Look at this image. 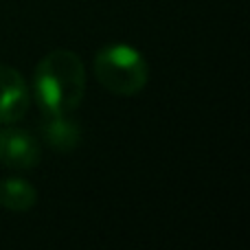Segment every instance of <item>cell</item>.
Here are the masks:
<instances>
[{"label":"cell","instance_id":"6da1fadb","mask_svg":"<svg viewBox=\"0 0 250 250\" xmlns=\"http://www.w3.org/2000/svg\"><path fill=\"white\" fill-rule=\"evenodd\" d=\"M86 66L73 51L57 48L35 66L33 92L42 112L70 114L79 108L86 95Z\"/></svg>","mask_w":250,"mask_h":250},{"label":"cell","instance_id":"7a4b0ae2","mask_svg":"<svg viewBox=\"0 0 250 250\" xmlns=\"http://www.w3.org/2000/svg\"><path fill=\"white\" fill-rule=\"evenodd\" d=\"M95 79L117 97H134L149 82L145 57L127 44H108L92 62Z\"/></svg>","mask_w":250,"mask_h":250},{"label":"cell","instance_id":"3957f363","mask_svg":"<svg viewBox=\"0 0 250 250\" xmlns=\"http://www.w3.org/2000/svg\"><path fill=\"white\" fill-rule=\"evenodd\" d=\"M42 158L40 143L33 134L20 127L0 129V163L9 169H33Z\"/></svg>","mask_w":250,"mask_h":250},{"label":"cell","instance_id":"277c9868","mask_svg":"<svg viewBox=\"0 0 250 250\" xmlns=\"http://www.w3.org/2000/svg\"><path fill=\"white\" fill-rule=\"evenodd\" d=\"M31 105L29 86L11 66L0 64V125L18 123Z\"/></svg>","mask_w":250,"mask_h":250},{"label":"cell","instance_id":"5b68a950","mask_svg":"<svg viewBox=\"0 0 250 250\" xmlns=\"http://www.w3.org/2000/svg\"><path fill=\"white\" fill-rule=\"evenodd\" d=\"M42 138L53 151L68 154L75 151L82 143V129L79 123L73 121L68 114L42 112Z\"/></svg>","mask_w":250,"mask_h":250},{"label":"cell","instance_id":"8992f818","mask_svg":"<svg viewBox=\"0 0 250 250\" xmlns=\"http://www.w3.org/2000/svg\"><path fill=\"white\" fill-rule=\"evenodd\" d=\"M38 202V191L22 178H4L0 182V207L11 213H24Z\"/></svg>","mask_w":250,"mask_h":250}]
</instances>
